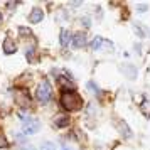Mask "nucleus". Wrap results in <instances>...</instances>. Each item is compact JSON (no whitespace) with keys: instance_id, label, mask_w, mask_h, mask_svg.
Instances as JSON below:
<instances>
[{"instance_id":"f257e3e1","label":"nucleus","mask_w":150,"mask_h":150,"mask_svg":"<svg viewBox=\"0 0 150 150\" xmlns=\"http://www.w3.org/2000/svg\"><path fill=\"white\" fill-rule=\"evenodd\" d=\"M59 103H61L62 110H66V111H78V110L83 108L81 96L78 95L76 91H73V89H64Z\"/></svg>"},{"instance_id":"f03ea898","label":"nucleus","mask_w":150,"mask_h":150,"mask_svg":"<svg viewBox=\"0 0 150 150\" xmlns=\"http://www.w3.org/2000/svg\"><path fill=\"white\" fill-rule=\"evenodd\" d=\"M35 98L42 103V105H46L52 100V86H51V83L47 79H42L41 84L37 86V91H35Z\"/></svg>"},{"instance_id":"7ed1b4c3","label":"nucleus","mask_w":150,"mask_h":150,"mask_svg":"<svg viewBox=\"0 0 150 150\" xmlns=\"http://www.w3.org/2000/svg\"><path fill=\"white\" fill-rule=\"evenodd\" d=\"M41 130V122L37 118H25L22 122V133L24 135H34Z\"/></svg>"},{"instance_id":"20e7f679","label":"nucleus","mask_w":150,"mask_h":150,"mask_svg":"<svg viewBox=\"0 0 150 150\" xmlns=\"http://www.w3.org/2000/svg\"><path fill=\"white\" fill-rule=\"evenodd\" d=\"M15 103L24 110L29 108V106H30V95H29L25 89H21V91L15 95Z\"/></svg>"},{"instance_id":"39448f33","label":"nucleus","mask_w":150,"mask_h":150,"mask_svg":"<svg viewBox=\"0 0 150 150\" xmlns=\"http://www.w3.org/2000/svg\"><path fill=\"white\" fill-rule=\"evenodd\" d=\"M71 46L76 49H81L83 46H86V34L84 32H76V34H73Z\"/></svg>"},{"instance_id":"423d86ee","label":"nucleus","mask_w":150,"mask_h":150,"mask_svg":"<svg viewBox=\"0 0 150 150\" xmlns=\"http://www.w3.org/2000/svg\"><path fill=\"white\" fill-rule=\"evenodd\" d=\"M2 49H4V54L12 56V54L17 52V44H15V41H12V39H5L4 44H2Z\"/></svg>"},{"instance_id":"0eeeda50","label":"nucleus","mask_w":150,"mask_h":150,"mask_svg":"<svg viewBox=\"0 0 150 150\" xmlns=\"http://www.w3.org/2000/svg\"><path fill=\"white\" fill-rule=\"evenodd\" d=\"M44 19V10L39 7H35L30 10V14H29V21L32 22V24H39V22Z\"/></svg>"},{"instance_id":"6e6552de","label":"nucleus","mask_w":150,"mask_h":150,"mask_svg":"<svg viewBox=\"0 0 150 150\" xmlns=\"http://www.w3.org/2000/svg\"><path fill=\"white\" fill-rule=\"evenodd\" d=\"M69 123H71V118L68 115H62V116H56L54 118V125L57 128H66L69 127Z\"/></svg>"},{"instance_id":"1a4fd4ad","label":"nucleus","mask_w":150,"mask_h":150,"mask_svg":"<svg viewBox=\"0 0 150 150\" xmlns=\"http://www.w3.org/2000/svg\"><path fill=\"white\" fill-rule=\"evenodd\" d=\"M71 41H73V34H71L69 30H66V29H62V32H61V46L62 47H68L69 44H71Z\"/></svg>"},{"instance_id":"9d476101","label":"nucleus","mask_w":150,"mask_h":150,"mask_svg":"<svg viewBox=\"0 0 150 150\" xmlns=\"http://www.w3.org/2000/svg\"><path fill=\"white\" fill-rule=\"evenodd\" d=\"M103 44H105V39H103V37H100V35H95L89 46H91V49H93V51H98V49H101Z\"/></svg>"},{"instance_id":"9b49d317","label":"nucleus","mask_w":150,"mask_h":150,"mask_svg":"<svg viewBox=\"0 0 150 150\" xmlns=\"http://www.w3.org/2000/svg\"><path fill=\"white\" fill-rule=\"evenodd\" d=\"M118 128H120V132H122V135L125 137V138H130V137H132V130H130V127L127 125V122H120L118 123Z\"/></svg>"},{"instance_id":"f8f14e48","label":"nucleus","mask_w":150,"mask_h":150,"mask_svg":"<svg viewBox=\"0 0 150 150\" xmlns=\"http://www.w3.org/2000/svg\"><path fill=\"white\" fill-rule=\"evenodd\" d=\"M123 71H125L130 78H135V76H137V69L133 68V66H130V64H128V66H123Z\"/></svg>"},{"instance_id":"ddd939ff","label":"nucleus","mask_w":150,"mask_h":150,"mask_svg":"<svg viewBox=\"0 0 150 150\" xmlns=\"http://www.w3.org/2000/svg\"><path fill=\"white\" fill-rule=\"evenodd\" d=\"M19 34H21L22 37H30V35H32V32H30V29L21 25V27H19Z\"/></svg>"},{"instance_id":"4468645a","label":"nucleus","mask_w":150,"mask_h":150,"mask_svg":"<svg viewBox=\"0 0 150 150\" xmlns=\"http://www.w3.org/2000/svg\"><path fill=\"white\" fill-rule=\"evenodd\" d=\"M86 86H88V89H91L95 95H100V93H101V91H100V88H98L93 81H88V84H86Z\"/></svg>"},{"instance_id":"2eb2a0df","label":"nucleus","mask_w":150,"mask_h":150,"mask_svg":"<svg viewBox=\"0 0 150 150\" xmlns=\"http://www.w3.org/2000/svg\"><path fill=\"white\" fill-rule=\"evenodd\" d=\"M41 149H42V150H56V145H54L52 142H44V143L41 145Z\"/></svg>"},{"instance_id":"dca6fc26","label":"nucleus","mask_w":150,"mask_h":150,"mask_svg":"<svg viewBox=\"0 0 150 150\" xmlns=\"http://www.w3.org/2000/svg\"><path fill=\"white\" fill-rule=\"evenodd\" d=\"M34 54H35L34 49H27V54H25V57H27V61H29V62H34V61H35Z\"/></svg>"},{"instance_id":"f3484780","label":"nucleus","mask_w":150,"mask_h":150,"mask_svg":"<svg viewBox=\"0 0 150 150\" xmlns=\"http://www.w3.org/2000/svg\"><path fill=\"white\" fill-rule=\"evenodd\" d=\"M81 25L84 29H89L91 27V19H89V17H83L81 19Z\"/></svg>"},{"instance_id":"a211bd4d","label":"nucleus","mask_w":150,"mask_h":150,"mask_svg":"<svg viewBox=\"0 0 150 150\" xmlns=\"http://www.w3.org/2000/svg\"><path fill=\"white\" fill-rule=\"evenodd\" d=\"M7 147H8L7 138H5V137H4L2 133H0V149H7Z\"/></svg>"},{"instance_id":"6ab92c4d","label":"nucleus","mask_w":150,"mask_h":150,"mask_svg":"<svg viewBox=\"0 0 150 150\" xmlns=\"http://www.w3.org/2000/svg\"><path fill=\"white\" fill-rule=\"evenodd\" d=\"M135 32L140 35V37H145V32L142 30V27H140V25H135Z\"/></svg>"},{"instance_id":"aec40b11","label":"nucleus","mask_w":150,"mask_h":150,"mask_svg":"<svg viewBox=\"0 0 150 150\" xmlns=\"http://www.w3.org/2000/svg\"><path fill=\"white\" fill-rule=\"evenodd\" d=\"M147 5H145V4H140V5H137V10H138V12H145V10H147Z\"/></svg>"},{"instance_id":"412c9836","label":"nucleus","mask_w":150,"mask_h":150,"mask_svg":"<svg viewBox=\"0 0 150 150\" xmlns=\"http://www.w3.org/2000/svg\"><path fill=\"white\" fill-rule=\"evenodd\" d=\"M2 22H4V15H2V12H0V25H2Z\"/></svg>"},{"instance_id":"4be33fe9","label":"nucleus","mask_w":150,"mask_h":150,"mask_svg":"<svg viewBox=\"0 0 150 150\" xmlns=\"http://www.w3.org/2000/svg\"><path fill=\"white\" fill-rule=\"evenodd\" d=\"M62 150H68V149H62Z\"/></svg>"}]
</instances>
